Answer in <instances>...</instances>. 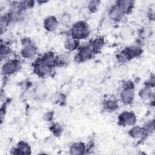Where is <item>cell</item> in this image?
I'll return each instance as SVG.
<instances>
[{
	"label": "cell",
	"mask_w": 155,
	"mask_h": 155,
	"mask_svg": "<svg viewBox=\"0 0 155 155\" xmlns=\"http://www.w3.org/2000/svg\"><path fill=\"white\" fill-rule=\"evenodd\" d=\"M90 28L84 21H78L74 23L70 30V36L76 40L84 39L90 35Z\"/></svg>",
	"instance_id": "cell-1"
},
{
	"label": "cell",
	"mask_w": 155,
	"mask_h": 155,
	"mask_svg": "<svg viewBox=\"0 0 155 155\" xmlns=\"http://www.w3.org/2000/svg\"><path fill=\"white\" fill-rule=\"evenodd\" d=\"M134 96L135 93L133 83L130 81L125 82L120 93L121 102L125 105L131 104L134 99Z\"/></svg>",
	"instance_id": "cell-2"
},
{
	"label": "cell",
	"mask_w": 155,
	"mask_h": 155,
	"mask_svg": "<svg viewBox=\"0 0 155 155\" xmlns=\"http://www.w3.org/2000/svg\"><path fill=\"white\" fill-rule=\"evenodd\" d=\"M37 47L35 44L28 38H24L22 40V48L21 50V56L27 59L33 58L37 53Z\"/></svg>",
	"instance_id": "cell-3"
},
{
	"label": "cell",
	"mask_w": 155,
	"mask_h": 155,
	"mask_svg": "<svg viewBox=\"0 0 155 155\" xmlns=\"http://www.w3.org/2000/svg\"><path fill=\"white\" fill-rule=\"evenodd\" d=\"M96 54L95 51L91 47L90 42L83 46L79 47L78 52L75 56V59L78 62H85L91 59L93 55Z\"/></svg>",
	"instance_id": "cell-4"
},
{
	"label": "cell",
	"mask_w": 155,
	"mask_h": 155,
	"mask_svg": "<svg viewBox=\"0 0 155 155\" xmlns=\"http://www.w3.org/2000/svg\"><path fill=\"white\" fill-rule=\"evenodd\" d=\"M142 53V48L137 45H131L125 48L119 55L118 59L120 62L127 61L139 56Z\"/></svg>",
	"instance_id": "cell-5"
},
{
	"label": "cell",
	"mask_w": 155,
	"mask_h": 155,
	"mask_svg": "<svg viewBox=\"0 0 155 155\" xmlns=\"http://www.w3.org/2000/svg\"><path fill=\"white\" fill-rule=\"evenodd\" d=\"M20 67L19 61L16 59H8L2 63L1 72L4 76H10L18 71Z\"/></svg>",
	"instance_id": "cell-6"
},
{
	"label": "cell",
	"mask_w": 155,
	"mask_h": 155,
	"mask_svg": "<svg viewBox=\"0 0 155 155\" xmlns=\"http://www.w3.org/2000/svg\"><path fill=\"white\" fill-rule=\"evenodd\" d=\"M137 120L136 114L130 111H124L118 116V123L124 127H132Z\"/></svg>",
	"instance_id": "cell-7"
},
{
	"label": "cell",
	"mask_w": 155,
	"mask_h": 155,
	"mask_svg": "<svg viewBox=\"0 0 155 155\" xmlns=\"http://www.w3.org/2000/svg\"><path fill=\"white\" fill-rule=\"evenodd\" d=\"M33 71L38 76L45 78L50 76L52 73L53 68L48 66L47 64L43 62L40 58H39L34 63Z\"/></svg>",
	"instance_id": "cell-8"
},
{
	"label": "cell",
	"mask_w": 155,
	"mask_h": 155,
	"mask_svg": "<svg viewBox=\"0 0 155 155\" xmlns=\"http://www.w3.org/2000/svg\"><path fill=\"white\" fill-rule=\"evenodd\" d=\"M119 10L125 15L131 12L134 7V1L131 0H120L116 2Z\"/></svg>",
	"instance_id": "cell-9"
},
{
	"label": "cell",
	"mask_w": 155,
	"mask_h": 155,
	"mask_svg": "<svg viewBox=\"0 0 155 155\" xmlns=\"http://www.w3.org/2000/svg\"><path fill=\"white\" fill-rule=\"evenodd\" d=\"M43 24L44 28L47 31L51 32L57 29L59 25V22L55 16H49L44 19Z\"/></svg>",
	"instance_id": "cell-10"
},
{
	"label": "cell",
	"mask_w": 155,
	"mask_h": 155,
	"mask_svg": "<svg viewBox=\"0 0 155 155\" xmlns=\"http://www.w3.org/2000/svg\"><path fill=\"white\" fill-rule=\"evenodd\" d=\"M118 102L114 97H107L103 101V107L105 111L113 112L117 109Z\"/></svg>",
	"instance_id": "cell-11"
},
{
	"label": "cell",
	"mask_w": 155,
	"mask_h": 155,
	"mask_svg": "<svg viewBox=\"0 0 155 155\" xmlns=\"http://www.w3.org/2000/svg\"><path fill=\"white\" fill-rule=\"evenodd\" d=\"M108 16L110 19L114 22L120 21L124 16V15L119 10L116 4L113 5L109 10Z\"/></svg>",
	"instance_id": "cell-12"
},
{
	"label": "cell",
	"mask_w": 155,
	"mask_h": 155,
	"mask_svg": "<svg viewBox=\"0 0 155 155\" xmlns=\"http://www.w3.org/2000/svg\"><path fill=\"white\" fill-rule=\"evenodd\" d=\"M64 46L68 51H72L78 50L79 47V41L69 36L64 41Z\"/></svg>",
	"instance_id": "cell-13"
},
{
	"label": "cell",
	"mask_w": 155,
	"mask_h": 155,
	"mask_svg": "<svg viewBox=\"0 0 155 155\" xmlns=\"http://www.w3.org/2000/svg\"><path fill=\"white\" fill-rule=\"evenodd\" d=\"M129 135L134 139H139L145 136L146 133L143 129L142 127H140L138 125L132 126V128L129 130Z\"/></svg>",
	"instance_id": "cell-14"
},
{
	"label": "cell",
	"mask_w": 155,
	"mask_h": 155,
	"mask_svg": "<svg viewBox=\"0 0 155 155\" xmlns=\"http://www.w3.org/2000/svg\"><path fill=\"white\" fill-rule=\"evenodd\" d=\"M15 154H27L30 153L31 148L30 145L25 142L21 141L19 142L16 147L15 148Z\"/></svg>",
	"instance_id": "cell-15"
},
{
	"label": "cell",
	"mask_w": 155,
	"mask_h": 155,
	"mask_svg": "<svg viewBox=\"0 0 155 155\" xmlns=\"http://www.w3.org/2000/svg\"><path fill=\"white\" fill-rule=\"evenodd\" d=\"M85 145L82 142L74 143L71 145L70 148V153L73 154H82L85 153Z\"/></svg>",
	"instance_id": "cell-16"
},
{
	"label": "cell",
	"mask_w": 155,
	"mask_h": 155,
	"mask_svg": "<svg viewBox=\"0 0 155 155\" xmlns=\"http://www.w3.org/2000/svg\"><path fill=\"white\" fill-rule=\"evenodd\" d=\"M153 94L151 90V88L147 86H145L139 91V96L140 98L145 101L150 99L151 97H153Z\"/></svg>",
	"instance_id": "cell-17"
},
{
	"label": "cell",
	"mask_w": 155,
	"mask_h": 155,
	"mask_svg": "<svg viewBox=\"0 0 155 155\" xmlns=\"http://www.w3.org/2000/svg\"><path fill=\"white\" fill-rule=\"evenodd\" d=\"M11 54V50L7 45L5 44L4 45L2 43H1V62L3 61H5L7 59H8L9 56Z\"/></svg>",
	"instance_id": "cell-18"
},
{
	"label": "cell",
	"mask_w": 155,
	"mask_h": 155,
	"mask_svg": "<svg viewBox=\"0 0 155 155\" xmlns=\"http://www.w3.org/2000/svg\"><path fill=\"white\" fill-rule=\"evenodd\" d=\"M154 120H150L146 122L144 125H143L142 128L144 130L146 134L153 131L154 130Z\"/></svg>",
	"instance_id": "cell-19"
},
{
	"label": "cell",
	"mask_w": 155,
	"mask_h": 155,
	"mask_svg": "<svg viewBox=\"0 0 155 155\" xmlns=\"http://www.w3.org/2000/svg\"><path fill=\"white\" fill-rule=\"evenodd\" d=\"M100 2H101L98 1H91L88 2L87 5L88 10H90L91 12H94V11H96Z\"/></svg>",
	"instance_id": "cell-20"
},
{
	"label": "cell",
	"mask_w": 155,
	"mask_h": 155,
	"mask_svg": "<svg viewBox=\"0 0 155 155\" xmlns=\"http://www.w3.org/2000/svg\"><path fill=\"white\" fill-rule=\"evenodd\" d=\"M51 131L53 132V133L54 135H56V136H58L61 134L62 131V128L59 124H54L51 126Z\"/></svg>",
	"instance_id": "cell-21"
},
{
	"label": "cell",
	"mask_w": 155,
	"mask_h": 155,
	"mask_svg": "<svg viewBox=\"0 0 155 155\" xmlns=\"http://www.w3.org/2000/svg\"><path fill=\"white\" fill-rule=\"evenodd\" d=\"M52 116H53V114L52 113H47L45 114L44 116V118L45 120H50L52 118Z\"/></svg>",
	"instance_id": "cell-22"
}]
</instances>
